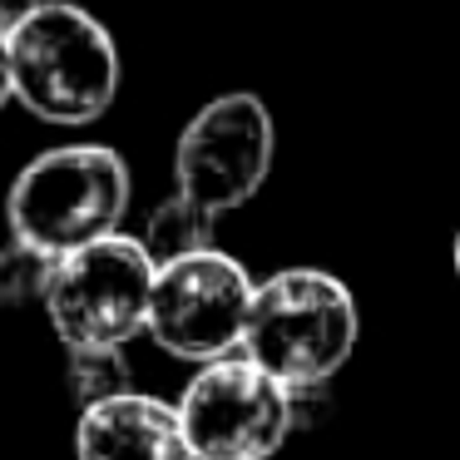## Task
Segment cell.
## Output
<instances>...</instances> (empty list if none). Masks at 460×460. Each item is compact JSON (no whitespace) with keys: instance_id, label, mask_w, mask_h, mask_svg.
Returning a JSON list of instances; mask_svg holds the SVG:
<instances>
[{"instance_id":"6da1fadb","label":"cell","mask_w":460,"mask_h":460,"mask_svg":"<svg viewBox=\"0 0 460 460\" xmlns=\"http://www.w3.org/2000/svg\"><path fill=\"white\" fill-rule=\"evenodd\" d=\"M11 60L15 100L45 124H94L119 94L114 35L75 0H45L11 35Z\"/></svg>"},{"instance_id":"7a4b0ae2","label":"cell","mask_w":460,"mask_h":460,"mask_svg":"<svg viewBox=\"0 0 460 460\" xmlns=\"http://www.w3.org/2000/svg\"><path fill=\"white\" fill-rule=\"evenodd\" d=\"M124 208L129 164L110 144H60L35 154L5 193V218L15 238H31L60 258L119 233Z\"/></svg>"},{"instance_id":"3957f363","label":"cell","mask_w":460,"mask_h":460,"mask_svg":"<svg viewBox=\"0 0 460 460\" xmlns=\"http://www.w3.org/2000/svg\"><path fill=\"white\" fill-rule=\"evenodd\" d=\"M357 347V302L347 282L322 268H282L258 282L243 337V357H252L282 386H322L347 367Z\"/></svg>"},{"instance_id":"277c9868","label":"cell","mask_w":460,"mask_h":460,"mask_svg":"<svg viewBox=\"0 0 460 460\" xmlns=\"http://www.w3.org/2000/svg\"><path fill=\"white\" fill-rule=\"evenodd\" d=\"M154 282H159V262L144 248V238L110 233L60 258V272L45 297V317L65 341V351L124 347L139 332H149Z\"/></svg>"},{"instance_id":"5b68a950","label":"cell","mask_w":460,"mask_h":460,"mask_svg":"<svg viewBox=\"0 0 460 460\" xmlns=\"http://www.w3.org/2000/svg\"><path fill=\"white\" fill-rule=\"evenodd\" d=\"M252 297H258V282L223 248H203V252H189V258L159 262L149 337L169 357L208 367L218 357L243 351Z\"/></svg>"},{"instance_id":"8992f818","label":"cell","mask_w":460,"mask_h":460,"mask_svg":"<svg viewBox=\"0 0 460 460\" xmlns=\"http://www.w3.org/2000/svg\"><path fill=\"white\" fill-rule=\"evenodd\" d=\"M272 114L258 94H218L208 100L189 124H183L179 144H173V179L189 203L203 213L223 218V213L252 203V193L268 183L272 169Z\"/></svg>"},{"instance_id":"52a82bcc","label":"cell","mask_w":460,"mask_h":460,"mask_svg":"<svg viewBox=\"0 0 460 460\" xmlns=\"http://www.w3.org/2000/svg\"><path fill=\"white\" fill-rule=\"evenodd\" d=\"M183 430L199 460H272L292 436V396L252 357H218L183 386Z\"/></svg>"},{"instance_id":"ba28073f","label":"cell","mask_w":460,"mask_h":460,"mask_svg":"<svg viewBox=\"0 0 460 460\" xmlns=\"http://www.w3.org/2000/svg\"><path fill=\"white\" fill-rule=\"evenodd\" d=\"M75 460H199L179 406L144 391L94 401L75 426Z\"/></svg>"},{"instance_id":"9c48e42d","label":"cell","mask_w":460,"mask_h":460,"mask_svg":"<svg viewBox=\"0 0 460 460\" xmlns=\"http://www.w3.org/2000/svg\"><path fill=\"white\" fill-rule=\"evenodd\" d=\"M218 233V218L203 213L199 203H189L183 193L164 199L159 208L149 213V228H144V248L154 252V262H173V258H189V252H203V248H218L213 243Z\"/></svg>"},{"instance_id":"30bf717a","label":"cell","mask_w":460,"mask_h":460,"mask_svg":"<svg viewBox=\"0 0 460 460\" xmlns=\"http://www.w3.org/2000/svg\"><path fill=\"white\" fill-rule=\"evenodd\" d=\"M60 272V252L40 248L31 238H15L0 248V302L5 307H25V302H45L50 282Z\"/></svg>"},{"instance_id":"8fae6325","label":"cell","mask_w":460,"mask_h":460,"mask_svg":"<svg viewBox=\"0 0 460 460\" xmlns=\"http://www.w3.org/2000/svg\"><path fill=\"white\" fill-rule=\"evenodd\" d=\"M70 391L75 401L94 406V401L124 396L129 386V361H124V347H90V351H70Z\"/></svg>"},{"instance_id":"7c38bea8","label":"cell","mask_w":460,"mask_h":460,"mask_svg":"<svg viewBox=\"0 0 460 460\" xmlns=\"http://www.w3.org/2000/svg\"><path fill=\"white\" fill-rule=\"evenodd\" d=\"M332 381H322V386H292L288 396H292V430H307V426H317V416L322 411H332Z\"/></svg>"},{"instance_id":"4fadbf2b","label":"cell","mask_w":460,"mask_h":460,"mask_svg":"<svg viewBox=\"0 0 460 460\" xmlns=\"http://www.w3.org/2000/svg\"><path fill=\"white\" fill-rule=\"evenodd\" d=\"M45 0H0V35H15Z\"/></svg>"},{"instance_id":"5bb4252c","label":"cell","mask_w":460,"mask_h":460,"mask_svg":"<svg viewBox=\"0 0 460 460\" xmlns=\"http://www.w3.org/2000/svg\"><path fill=\"white\" fill-rule=\"evenodd\" d=\"M15 100V60H11V35H0V110Z\"/></svg>"},{"instance_id":"9a60e30c","label":"cell","mask_w":460,"mask_h":460,"mask_svg":"<svg viewBox=\"0 0 460 460\" xmlns=\"http://www.w3.org/2000/svg\"><path fill=\"white\" fill-rule=\"evenodd\" d=\"M450 258H456V278H460V233H456V252H450Z\"/></svg>"}]
</instances>
